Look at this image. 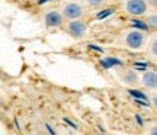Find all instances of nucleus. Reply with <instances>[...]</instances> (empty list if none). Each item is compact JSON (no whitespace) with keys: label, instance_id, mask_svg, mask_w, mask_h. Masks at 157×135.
Segmentation results:
<instances>
[{"label":"nucleus","instance_id":"obj_1","mask_svg":"<svg viewBox=\"0 0 157 135\" xmlns=\"http://www.w3.org/2000/svg\"><path fill=\"white\" fill-rule=\"evenodd\" d=\"M150 39V34L140 28H125L118 35V42L124 50L131 52H143L146 51Z\"/></svg>","mask_w":157,"mask_h":135},{"label":"nucleus","instance_id":"obj_2","mask_svg":"<svg viewBox=\"0 0 157 135\" xmlns=\"http://www.w3.org/2000/svg\"><path fill=\"white\" fill-rule=\"evenodd\" d=\"M60 10H61L63 16L67 21H76V19H83L87 13V6L84 5L83 0H68L64 2L60 6Z\"/></svg>","mask_w":157,"mask_h":135},{"label":"nucleus","instance_id":"obj_3","mask_svg":"<svg viewBox=\"0 0 157 135\" xmlns=\"http://www.w3.org/2000/svg\"><path fill=\"white\" fill-rule=\"evenodd\" d=\"M121 9L125 15L131 17H144L151 10L150 0H124Z\"/></svg>","mask_w":157,"mask_h":135},{"label":"nucleus","instance_id":"obj_4","mask_svg":"<svg viewBox=\"0 0 157 135\" xmlns=\"http://www.w3.org/2000/svg\"><path fill=\"white\" fill-rule=\"evenodd\" d=\"M63 28L73 38H84L89 32V23L83 17V19H76V21H67Z\"/></svg>","mask_w":157,"mask_h":135},{"label":"nucleus","instance_id":"obj_5","mask_svg":"<svg viewBox=\"0 0 157 135\" xmlns=\"http://www.w3.org/2000/svg\"><path fill=\"white\" fill-rule=\"evenodd\" d=\"M42 23L47 29H56V28H61L66 23V19L63 16L60 7L58 9H50L42 13Z\"/></svg>","mask_w":157,"mask_h":135},{"label":"nucleus","instance_id":"obj_6","mask_svg":"<svg viewBox=\"0 0 157 135\" xmlns=\"http://www.w3.org/2000/svg\"><path fill=\"white\" fill-rule=\"evenodd\" d=\"M140 86L147 92L157 90V70H146L141 73Z\"/></svg>","mask_w":157,"mask_h":135},{"label":"nucleus","instance_id":"obj_7","mask_svg":"<svg viewBox=\"0 0 157 135\" xmlns=\"http://www.w3.org/2000/svg\"><path fill=\"white\" fill-rule=\"evenodd\" d=\"M146 52L151 57L153 60H157V31L150 34V39H148V44H147Z\"/></svg>","mask_w":157,"mask_h":135},{"label":"nucleus","instance_id":"obj_8","mask_svg":"<svg viewBox=\"0 0 157 135\" xmlns=\"http://www.w3.org/2000/svg\"><path fill=\"white\" fill-rule=\"evenodd\" d=\"M144 21H146L147 26H150L151 29L157 31V12L156 10H153V9H151V10H150L146 16H144Z\"/></svg>","mask_w":157,"mask_h":135},{"label":"nucleus","instance_id":"obj_9","mask_svg":"<svg viewBox=\"0 0 157 135\" xmlns=\"http://www.w3.org/2000/svg\"><path fill=\"white\" fill-rule=\"evenodd\" d=\"M84 5L87 6V9L96 10V9H102L103 6H106L109 2L108 0H83Z\"/></svg>","mask_w":157,"mask_h":135},{"label":"nucleus","instance_id":"obj_10","mask_svg":"<svg viewBox=\"0 0 157 135\" xmlns=\"http://www.w3.org/2000/svg\"><path fill=\"white\" fill-rule=\"evenodd\" d=\"M144 135H157V121L148 122L144 128Z\"/></svg>","mask_w":157,"mask_h":135},{"label":"nucleus","instance_id":"obj_11","mask_svg":"<svg viewBox=\"0 0 157 135\" xmlns=\"http://www.w3.org/2000/svg\"><path fill=\"white\" fill-rule=\"evenodd\" d=\"M148 102H150V106L154 111V113H157V90L148 92Z\"/></svg>","mask_w":157,"mask_h":135},{"label":"nucleus","instance_id":"obj_12","mask_svg":"<svg viewBox=\"0 0 157 135\" xmlns=\"http://www.w3.org/2000/svg\"><path fill=\"white\" fill-rule=\"evenodd\" d=\"M150 6H151L153 10L157 12V0H150Z\"/></svg>","mask_w":157,"mask_h":135},{"label":"nucleus","instance_id":"obj_13","mask_svg":"<svg viewBox=\"0 0 157 135\" xmlns=\"http://www.w3.org/2000/svg\"><path fill=\"white\" fill-rule=\"evenodd\" d=\"M108 2H109V3H112V5H121L124 0H108Z\"/></svg>","mask_w":157,"mask_h":135},{"label":"nucleus","instance_id":"obj_14","mask_svg":"<svg viewBox=\"0 0 157 135\" xmlns=\"http://www.w3.org/2000/svg\"><path fill=\"white\" fill-rule=\"evenodd\" d=\"M63 2H68V0H63Z\"/></svg>","mask_w":157,"mask_h":135}]
</instances>
